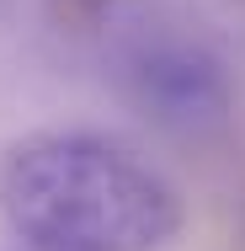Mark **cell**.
I'll return each mask as SVG.
<instances>
[{"label": "cell", "mask_w": 245, "mask_h": 251, "mask_svg": "<svg viewBox=\"0 0 245 251\" xmlns=\"http://www.w3.org/2000/svg\"><path fill=\"white\" fill-rule=\"evenodd\" d=\"M0 214L38 251H160L181 230V193L117 139L43 128L0 160Z\"/></svg>", "instance_id": "obj_1"}]
</instances>
